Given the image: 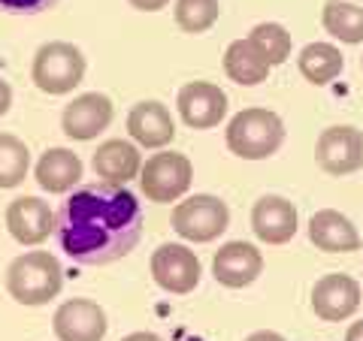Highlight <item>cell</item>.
Instances as JSON below:
<instances>
[{
    "mask_svg": "<svg viewBox=\"0 0 363 341\" xmlns=\"http://www.w3.org/2000/svg\"><path fill=\"white\" fill-rule=\"evenodd\" d=\"M9 106H13V88H9V82L0 79V118L9 112Z\"/></svg>",
    "mask_w": 363,
    "mask_h": 341,
    "instance_id": "obj_28",
    "label": "cell"
},
{
    "mask_svg": "<svg viewBox=\"0 0 363 341\" xmlns=\"http://www.w3.org/2000/svg\"><path fill=\"white\" fill-rule=\"evenodd\" d=\"M30 79L43 94L49 97H64L82 85L85 79V54L79 52V45L52 40L37 49L30 64Z\"/></svg>",
    "mask_w": 363,
    "mask_h": 341,
    "instance_id": "obj_4",
    "label": "cell"
},
{
    "mask_svg": "<svg viewBox=\"0 0 363 341\" xmlns=\"http://www.w3.org/2000/svg\"><path fill=\"white\" fill-rule=\"evenodd\" d=\"M360 308V284L345 272H330L312 287V311L327 323L348 320Z\"/></svg>",
    "mask_w": 363,
    "mask_h": 341,
    "instance_id": "obj_12",
    "label": "cell"
},
{
    "mask_svg": "<svg viewBox=\"0 0 363 341\" xmlns=\"http://www.w3.org/2000/svg\"><path fill=\"white\" fill-rule=\"evenodd\" d=\"M245 341H288L281 333H272V329H257V333H252Z\"/></svg>",
    "mask_w": 363,
    "mask_h": 341,
    "instance_id": "obj_29",
    "label": "cell"
},
{
    "mask_svg": "<svg viewBox=\"0 0 363 341\" xmlns=\"http://www.w3.org/2000/svg\"><path fill=\"white\" fill-rule=\"evenodd\" d=\"M309 242L324 254H354L360 251L363 238L342 212L321 209L309 218Z\"/></svg>",
    "mask_w": 363,
    "mask_h": 341,
    "instance_id": "obj_17",
    "label": "cell"
},
{
    "mask_svg": "<svg viewBox=\"0 0 363 341\" xmlns=\"http://www.w3.org/2000/svg\"><path fill=\"white\" fill-rule=\"evenodd\" d=\"M52 329L58 341H104L109 320L94 299H67L55 311Z\"/></svg>",
    "mask_w": 363,
    "mask_h": 341,
    "instance_id": "obj_11",
    "label": "cell"
},
{
    "mask_svg": "<svg viewBox=\"0 0 363 341\" xmlns=\"http://www.w3.org/2000/svg\"><path fill=\"white\" fill-rule=\"evenodd\" d=\"M91 163H94V173L104 178L106 185H128V181L140 178V173H143L140 149L124 139H106L104 145H97Z\"/></svg>",
    "mask_w": 363,
    "mask_h": 341,
    "instance_id": "obj_18",
    "label": "cell"
},
{
    "mask_svg": "<svg viewBox=\"0 0 363 341\" xmlns=\"http://www.w3.org/2000/svg\"><path fill=\"white\" fill-rule=\"evenodd\" d=\"M297 209L294 202L285 197H276V193H267L252 206V230L260 242L267 245H285L297 236Z\"/></svg>",
    "mask_w": 363,
    "mask_h": 341,
    "instance_id": "obj_15",
    "label": "cell"
},
{
    "mask_svg": "<svg viewBox=\"0 0 363 341\" xmlns=\"http://www.w3.org/2000/svg\"><path fill=\"white\" fill-rule=\"evenodd\" d=\"M143 236L140 200L124 185H88L58 212L61 251L82 266H106L128 257Z\"/></svg>",
    "mask_w": 363,
    "mask_h": 341,
    "instance_id": "obj_1",
    "label": "cell"
},
{
    "mask_svg": "<svg viewBox=\"0 0 363 341\" xmlns=\"http://www.w3.org/2000/svg\"><path fill=\"white\" fill-rule=\"evenodd\" d=\"M315 161L327 175H351L363 166V133L351 124H333L318 136Z\"/></svg>",
    "mask_w": 363,
    "mask_h": 341,
    "instance_id": "obj_8",
    "label": "cell"
},
{
    "mask_svg": "<svg viewBox=\"0 0 363 341\" xmlns=\"http://www.w3.org/2000/svg\"><path fill=\"white\" fill-rule=\"evenodd\" d=\"M121 341H164V338L155 335V333H130V335H124Z\"/></svg>",
    "mask_w": 363,
    "mask_h": 341,
    "instance_id": "obj_31",
    "label": "cell"
},
{
    "mask_svg": "<svg viewBox=\"0 0 363 341\" xmlns=\"http://www.w3.org/2000/svg\"><path fill=\"white\" fill-rule=\"evenodd\" d=\"M149 269H152V278L157 287L167 293H176V296H185V293L197 290V284L203 278V266L197 254L188 245H179V242L157 248L149 260Z\"/></svg>",
    "mask_w": 363,
    "mask_h": 341,
    "instance_id": "obj_7",
    "label": "cell"
},
{
    "mask_svg": "<svg viewBox=\"0 0 363 341\" xmlns=\"http://www.w3.org/2000/svg\"><path fill=\"white\" fill-rule=\"evenodd\" d=\"M64 287L61 263L49 251H28L6 266V293L25 308L49 305Z\"/></svg>",
    "mask_w": 363,
    "mask_h": 341,
    "instance_id": "obj_2",
    "label": "cell"
},
{
    "mask_svg": "<svg viewBox=\"0 0 363 341\" xmlns=\"http://www.w3.org/2000/svg\"><path fill=\"white\" fill-rule=\"evenodd\" d=\"M230 224V209L227 202L212 197V193H194L185 197L173 209V230L185 238V242L206 245L215 242Z\"/></svg>",
    "mask_w": 363,
    "mask_h": 341,
    "instance_id": "obj_6",
    "label": "cell"
},
{
    "mask_svg": "<svg viewBox=\"0 0 363 341\" xmlns=\"http://www.w3.org/2000/svg\"><path fill=\"white\" fill-rule=\"evenodd\" d=\"M112 115H116L112 97L91 91V94L73 97L70 103H67L64 115H61V130L67 139H73V142H91L112 124Z\"/></svg>",
    "mask_w": 363,
    "mask_h": 341,
    "instance_id": "obj_10",
    "label": "cell"
},
{
    "mask_svg": "<svg viewBox=\"0 0 363 341\" xmlns=\"http://www.w3.org/2000/svg\"><path fill=\"white\" fill-rule=\"evenodd\" d=\"M128 133L136 145L164 149L176 139V121L161 100H143L128 112Z\"/></svg>",
    "mask_w": 363,
    "mask_h": 341,
    "instance_id": "obj_16",
    "label": "cell"
},
{
    "mask_svg": "<svg viewBox=\"0 0 363 341\" xmlns=\"http://www.w3.org/2000/svg\"><path fill=\"white\" fill-rule=\"evenodd\" d=\"M33 178L43 190L67 193L82 181V161L70 149H49L40 154L37 166H33Z\"/></svg>",
    "mask_w": 363,
    "mask_h": 341,
    "instance_id": "obj_19",
    "label": "cell"
},
{
    "mask_svg": "<svg viewBox=\"0 0 363 341\" xmlns=\"http://www.w3.org/2000/svg\"><path fill=\"white\" fill-rule=\"evenodd\" d=\"M360 64H363V58H360Z\"/></svg>",
    "mask_w": 363,
    "mask_h": 341,
    "instance_id": "obj_32",
    "label": "cell"
},
{
    "mask_svg": "<svg viewBox=\"0 0 363 341\" xmlns=\"http://www.w3.org/2000/svg\"><path fill=\"white\" fill-rule=\"evenodd\" d=\"M345 341H363V320H354V323L348 326Z\"/></svg>",
    "mask_w": 363,
    "mask_h": 341,
    "instance_id": "obj_30",
    "label": "cell"
},
{
    "mask_svg": "<svg viewBox=\"0 0 363 341\" xmlns=\"http://www.w3.org/2000/svg\"><path fill=\"white\" fill-rule=\"evenodd\" d=\"M221 67H224L227 79L236 82V85H242V88H252V85L267 82V76L272 70V67L264 58H260V52L255 49L252 42H248V37L245 40H233L230 45H227Z\"/></svg>",
    "mask_w": 363,
    "mask_h": 341,
    "instance_id": "obj_20",
    "label": "cell"
},
{
    "mask_svg": "<svg viewBox=\"0 0 363 341\" xmlns=\"http://www.w3.org/2000/svg\"><path fill=\"white\" fill-rule=\"evenodd\" d=\"M321 25L339 42H363V0H327L321 9Z\"/></svg>",
    "mask_w": 363,
    "mask_h": 341,
    "instance_id": "obj_22",
    "label": "cell"
},
{
    "mask_svg": "<svg viewBox=\"0 0 363 341\" xmlns=\"http://www.w3.org/2000/svg\"><path fill=\"white\" fill-rule=\"evenodd\" d=\"M128 4L140 13H161V9L169 6V0H128Z\"/></svg>",
    "mask_w": 363,
    "mask_h": 341,
    "instance_id": "obj_27",
    "label": "cell"
},
{
    "mask_svg": "<svg viewBox=\"0 0 363 341\" xmlns=\"http://www.w3.org/2000/svg\"><path fill=\"white\" fill-rule=\"evenodd\" d=\"M30 173V149L16 133H0V190H13Z\"/></svg>",
    "mask_w": 363,
    "mask_h": 341,
    "instance_id": "obj_23",
    "label": "cell"
},
{
    "mask_svg": "<svg viewBox=\"0 0 363 341\" xmlns=\"http://www.w3.org/2000/svg\"><path fill=\"white\" fill-rule=\"evenodd\" d=\"M52 6H58V0H0V9L13 16H40Z\"/></svg>",
    "mask_w": 363,
    "mask_h": 341,
    "instance_id": "obj_26",
    "label": "cell"
},
{
    "mask_svg": "<svg viewBox=\"0 0 363 341\" xmlns=\"http://www.w3.org/2000/svg\"><path fill=\"white\" fill-rule=\"evenodd\" d=\"M221 16L218 0H176L173 18L185 33H206Z\"/></svg>",
    "mask_w": 363,
    "mask_h": 341,
    "instance_id": "obj_25",
    "label": "cell"
},
{
    "mask_svg": "<svg viewBox=\"0 0 363 341\" xmlns=\"http://www.w3.org/2000/svg\"><path fill=\"white\" fill-rule=\"evenodd\" d=\"M248 42L255 45L260 52V58H264L269 67H279L291 58V33L285 25H279V21H264V25H255L248 30Z\"/></svg>",
    "mask_w": 363,
    "mask_h": 341,
    "instance_id": "obj_24",
    "label": "cell"
},
{
    "mask_svg": "<svg viewBox=\"0 0 363 341\" xmlns=\"http://www.w3.org/2000/svg\"><path fill=\"white\" fill-rule=\"evenodd\" d=\"M224 142L230 154L242 157V161H267L285 142V121L272 109H242L227 121Z\"/></svg>",
    "mask_w": 363,
    "mask_h": 341,
    "instance_id": "obj_3",
    "label": "cell"
},
{
    "mask_svg": "<svg viewBox=\"0 0 363 341\" xmlns=\"http://www.w3.org/2000/svg\"><path fill=\"white\" fill-rule=\"evenodd\" d=\"M342 67H345V58L333 42H309L306 49H300V58H297V70L315 88L336 82Z\"/></svg>",
    "mask_w": 363,
    "mask_h": 341,
    "instance_id": "obj_21",
    "label": "cell"
},
{
    "mask_svg": "<svg viewBox=\"0 0 363 341\" xmlns=\"http://www.w3.org/2000/svg\"><path fill=\"white\" fill-rule=\"evenodd\" d=\"M264 272V254L252 242H227L212 257V275L221 287L242 290L255 284Z\"/></svg>",
    "mask_w": 363,
    "mask_h": 341,
    "instance_id": "obj_13",
    "label": "cell"
},
{
    "mask_svg": "<svg viewBox=\"0 0 363 341\" xmlns=\"http://www.w3.org/2000/svg\"><path fill=\"white\" fill-rule=\"evenodd\" d=\"M191 181H194V166L182 151H157L143 163L140 173V187L145 200L157 202V206L182 200L191 190Z\"/></svg>",
    "mask_w": 363,
    "mask_h": 341,
    "instance_id": "obj_5",
    "label": "cell"
},
{
    "mask_svg": "<svg viewBox=\"0 0 363 341\" xmlns=\"http://www.w3.org/2000/svg\"><path fill=\"white\" fill-rule=\"evenodd\" d=\"M6 230L18 245H43L58 230L55 212L40 197H18L6 206Z\"/></svg>",
    "mask_w": 363,
    "mask_h": 341,
    "instance_id": "obj_14",
    "label": "cell"
},
{
    "mask_svg": "<svg viewBox=\"0 0 363 341\" xmlns=\"http://www.w3.org/2000/svg\"><path fill=\"white\" fill-rule=\"evenodd\" d=\"M227 106H230V100L212 82H188V85H182L176 94L179 118H182V124H188L191 130L218 127L227 118Z\"/></svg>",
    "mask_w": 363,
    "mask_h": 341,
    "instance_id": "obj_9",
    "label": "cell"
}]
</instances>
